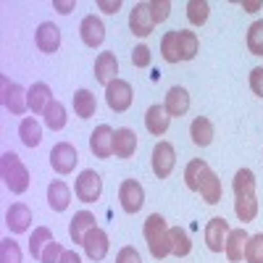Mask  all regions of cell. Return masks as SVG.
Listing matches in <instances>:
<instances>
[{"mask_svg": "<svg viewBox=\"0 0 263 263\" xmlns=\"http://www.w3.org/2000/svg\"><path fill=\"white\" fill-rule=\"evenodd\" d=\"M0 177H3L6 187L13 195H24L29 190V171H27L24 163H21V158L11 150L0 156Z\"/></svg>", "mask_w": 263, "mask_h": 263, "instance_id": "obj_3", "label": "cell"}, {"mask_svg": "<svg viewBox=\"0 0 263 263\" xmlns=\"http://www.w3.org/2000/svg\"><path fill=\"white\" fill-rule=\"evenodd\" d=\"M82 248H84V253H87V258H90V260H103L108 255V248H111V245H108V234L100 227H95L90 234L84 237V245Z\"/></svg>", "mask_w": 263, "mask_h": 263, "instance_id": "obj_16", "label": "cell"}, {"mask_svg": "<svg viewBox=\"0 0 263 263\" xmlns=\"http://www.w3.org/2000/svg\"><path fill=\"white\" fill-rule=\"evenodd\" d=\"M132 100H135V92H132V84H129V82L114 79L111 84L105 87V103H108V108H111V111H116V114L129 111Z\"/></svg>", "mask_w": 263, "mask_h": 263, "instance_id": "obj_5", "label": "cell"}, {"mask_svg": "<svg viewBox=\"0 0 263 263\" xmlns=\"http://www.w3.org/2000/svg\"><path fill=\"white\" fill-rule=\"evenodd\" d=\"M0 263H21V250L11 237L0 239Z\"/></svg>", "mask_w": 263, "mask_h": 263, "instance_id": "obj_38", "label": "cell"}, {"mask_svg": "<svg viewBox=\"0 0 263 263\" xmlns=\"http://www.w3.org/2000/svg\"><path fill=\"white\" fill-rule=\"evenodd\" d=\"M53 8L58 13H71L77 8V3H74V0H53Z\"/></svg>", "mask_w": 263, "mask_h": 263, "instance_id": "obj_44", "label": "cell"}, {"mask_svg": "<svg viewBox=\"0 0 263 263\" xmlns=\"http://www.w3.org/2000/svg\"><path fill=\"white\" fill-rule=\"evenodd\" d=\"M242 8H248V11H258L260 3H242Z\"/></svg>", "mask_w": 263, "mask_h": 263, "instance_id": "obj_47", "label": "cell"}, {"mask_svg": "<svg viewBox=\"0 0 263 263\" xmlns=\"http://www.w3.org/2000/svg\"><path fill=\"white\" fill-rule=\"evenodd\" d=\"M248 239H250V234H248L245 229H232V232H229L224 253H227V258H229L232 263H239V260L245 258V248H248Z\"/></svg>", "mask_w": 263, "mask_h": 263, "instance_id": "obj_21", "label": "cell"}, {"mask_svg": "<svg viewBox=\"0 0 263 263\" xmlns=\"http://www.w3.org/2000/svg\"><path fill=\"white\" fill-rule=\"evenodd\" d=\"M234 213L239 221H253L258 216L255 174L250 168H239L234 174Z\"/></svg>", "mask_w": 263, "mask_h": 263, "instance_id": "obj_1", "label": "cell"}, {"mask_svg": "<svg viewBox=\"0 0 263 263\" xmlns=\"http://www.w3.org/2000/svg\"><path fill=\"white\" fill-rule=\"evenodd\" d=\"M53 232L48 229V227H37L34 232H32V239H29V253H32V258H42V253H45V248L53 242Z\"/></svg>", "mask_w": 263, "mask_h": 263, "instance_id": "obj_29", "label": "cell"}, {"mask_svg": "<svg viewBox=\"0 0 263 263\" xmlns=\"http://www.w3.org/2000/svg\"><path fill=\"white\" fill-rule=\"evenodd\" d=\"M250 90H253V95L263 98V66H255L250 71Z\"/></svg>", "mask_w": 263, "mask_h": 263, "instance_id": "obj_42", "label": "cell"}, {"mask_svg": "<svg viewBox=\"0 0 263 263\" xmlns=\"http://www.w3.org/2000/svg\"><path fill=\"white\" fill-rule=\"evenodd\" d=\"M248 50L253 55H263V21H253L248 29Z\"/></svg>", "mask_w": 263, "mask_h": 263, "instance_id": "obj_36", "label": "cell"}, {"mask_svg": "<svg viewBox=\"0 0 263 263\" xmlns=\"http://www.w3.org/2000/svg\"><path fill=\"white\" fill-rule=\"evenodd\" d=\"M116 263H142V258H140V253L135 250V248H121L119 250V255H116Z\"/></svg>", "mask_w": 263, "mask_h": 263, "instance_id": "obj_43", "label": "cell"}, {"mask_svg": "<svg viewBox=\"0 0 263 263\" xmlns=\"http://www.w3.org/2000/svg\"><path fill=\"white\" fill-rule=\"evenodd\" d=\"M221 179L216 177L213 171H208V177L203 179V184H200V195H203V200L208 203V205H216V203H221Z\"/></svg>", "mask_w": 263, "mask_h": 263, "instance_id": "obj_28", "label": "cell"}, {"mask_svg": "<svg viewBox=\"0 0 263 263\" xmlns=\"http://www.w3.org/2000/svg\"><path fill=\"white\" fill-rule=\"evenodd\" d=\"M145 239H147L150 255L156 260H163L166 255H171V229H168L166 218L161 213L147 216V221H145Z\"/></svg>", "mask_w": 263, "mask_h": 263, "instance_id": "obj_2", "label": "cell"}, {"mask_svg": "<svg viewBox=\"0 0 263 263\" xmlns=\"http://www.w3.org/2000/svg\"><path fill=\"white\" fill-rule=\"evenodd\" d=\"M168 11H171L168 0H150V13H153V21H156V24H161V21L168 18Z\"/></svg>", "mask_w": 263, "mask_h": 263, "instance_id": "obj_39", "label": "cell"}, {"mask_svg": "<svg viewBox=\"0 0 263 263\" xmlns=\"http://www.w3.org/2000/svg\"><path fill=\"white\" fill-rule=\"evenodd\" d=\"M61 255H63V245L53 239V242L45 248V253H42L40 263H61Z\"/></svg>", "mask_w": 263, "mask_h": 263, "instance_id": "obj_41", "label": "cell"}, {"mask_svg": "<svg viewBox=\"0 0 263 263\" xmlns=\"http://www.w3.org/2000/svg\"><path fill=\"white\" fill-rule=\"evenodd\" d=\"M34 45L42 53L53 55L61 48V29L53 24V21H42V24L37 27V32H34Z\"/></svg>", "mask_w": 263, "mask_h": 263, "instance_id": "obj_13", "label": "cell"}, {"mask_svg": "<svg viewBox=\"0 0 263 263\" xmlns=\"http://www.w3.org/2000/svg\"><path fill=\"white\" fill-rule=\"evenodd\" d=\"M95 229V216L90 211H79L74 213L71 224H69V237L74 239L77 245H84V237Z\"/></svg>", "mask_w": 263, "mask_h": 263, "instance_id": "obj_18", "label": "cell"}, {"mask_svg": "<svg viewBox=\"0 0 263 263\" xmlns=\"http://www.w3.org/2000/svg\"><path fill=\"white\" fill-rule=\"evenodd\" d=\"M129 29L135 37H147L156 29V21H153V13H150V3H135V8L129 13Z\"/></svg>", "mask_w": 263, "mask_h": 263, "instance_id": "obj_11", "label": "cell"}, {"mask_svg": "<svg viewBox=\"0 0 263 263\" xmlns=\"http://www.w3.org/2000/svg\"><path fill=\"white\" fill-rule=\"evenodd\" d=\"M150 61H153V55H150V48L147 45H137L135 50H132V63H135L137 69H147Z\"/></svg>", "mask_w": 263, "mask_h": 263, "instance_id": "obj_40", "label": "cell"}, {"mask_svg": "<svg viewBox=\"0 0 263 263\" xmlns=\"http://www.w3.org/2000/svg\"><path fill=\"white\" fill-rule=\"evenodd\" d=\"M245 260H248V263H263V232H260V234H253V237L248 239Z\"/></svg>", "mask_w": 263, "mask_h": 263, "instance_id": "obj_37", "label": "cell"}, {"mask_svg": "<svg viewBox=\"0 0 263 263\" xmlns=\"http://www.w3.org/2000/svg\"><path fill=\"white\" fill-rule=\"evenodd\" d=\"M190 137L197 147H208L213 142V121L208 116H197L190 124Z\"/></svg>", "mask_w": 263, "mask_h": 263, "instance_id": "obj_24", "label": "cell"}, {"mask_svg": "<svg viewBox=\"0 0 263 263\" xmlns=\"http://www.w3.org/2000/svg\"><path fill=\"white\" fill-rule=\"evenodd\" d=\"M77 163H79V153H77V147L71 142H58L50 150V166H53V171L71 174Z\"/></svg>", "mask_w": 263, "mask_h": 263, "instance_id": "obj_8", "label": "cell"}, {"mask_svg": "<svg viewBox=\"0 0 263 263\" xmlns=\"http://www.w3.org/2000/svg\"><path fill=\"white\" fill-rule=\"evenodd\" d=\"M79 34H82V42L87 48H98L105 40V27L98 16H84L79 24Z\"/></svg>", "mask_w": 263, "mask_h": 263, "instance_id": "obj_14", "label": "cell"}, {"mask_svg": "<svg viewBox=\"0 0 263 263\" xmlns=\"http://www.w3.org/2000/svg\"><path fill=\"white\" fill-rule=\"evenodd\" d=\"M208 11H211V6L205 3V0H190V3H187V18H190V24H195V27L205 24V21H208Z\"/></svg>", "mask_w": 263, "mask_h": 263, "instance_id": "obj_35", "label": "cell"}, {"mask_svg": "<svg viewBox=\"0 0 263 263\" xmlns=\"http://www.w3.org/2000/svg\"><path fill=\"white\" fill-rule=\"evenodd\" d=\"M69 203H71V190H69V184L61 182V179L50 182V187H48V205H50L55 213H63L66 208H69Z\"/></svg>", "mask_w": 263, "mask_h": 263, "instance_id": "obj_23", "label": "cell"}, {"mask_svg": "<svg viewBox=\"0 0 263 263\" xmlns=\"http://www.w3.org/2000/svg\"><path fill=\"white\" fill-rule=\"evenodd\" d=\"M98 8L105 11V13H116L121 8V3H119V0H98Z\"/></svg>", "mask_w": 263, "mask_h": 263, "instance_id": "obj_45", "label": "cell"}, {"mask_svg": "<svg viewBox=\"0 0 263 263\" xmlns=\"http://www.w3.org/2000/svg\"><path fill=\"white\" fill-rule=\"evenodd\" d=\"M174 166H177V153H174L171 142H158L153 147V174L158 179H168Z\"/></svg>", "mask_w": 263, "mask_h": 263, "instance_id": "obj_7", "label": "cell"}, {"mask_svg": "<svg viewBox=\"0 0 263 263\" xmlns=\"http://www.w3.org/2000/svg\"><path fill=\"white\" fill-rule=\"evenodd\" d=\"M27 100H29V108H32V114H45V108L48 103L53 100L50 95V87L45 82H34L29 90H27Z\"/></svg>", "mask_w": 263, "mask_h": 263, "instance_id": "obj_25", "label": "cell"}, {"mask_svg": "<svg viewBox=\"0 0 263 263\" xmlns=\"http://www.w3.org/2000/svg\"><path fill=\"white\" fill-rule=\"evenodd\" d=\"M0 90H3V105L6 111H11L13 116H24L29 100H27V90L18 82H11L8 77H0Z\"/></svg>", "mask_w": 263, "mask_h": 263, "instance_id": "obj_4", "label": "cell"}, {"mask_svg": "<svg viewBox=\"0 0 263 263\" xmlns=\"http://www.w3.org/2000/svg\"><path fill=\"white\" fill-rule=\"evenodd\" d=\"M161 53L168 63H179L182 55H179V29H174V32H166L161 37Z\"/></svg>", "mask_w": 263, "mask_h": 263, "instance_id": "obj_30", "label": "cell"}, {"mask_svg": "<svg viewBox=\"0 0 263 263\" xmlns=\"http://www.w3.org/2000/svg\"><path fill=\"white\" fill-rule=\"evenodd\" d=\"M61 263H82V258H79L74 250H63V255H61Z\"/></svg>", "mask_w": 263, "mask_h": 263, "instance_id": "obj_46", "label": "cell"}, {"mask_svg": "<svg viewBox=\"0 0 263 263\" xmlns=\"http://www.w3.org/2000/svg\"><path fill=\"white\" fill-rule=\"evenodd\" d=\"M163 108H166V114H168L171 119H182V116L190 111V95H187L184 87H179V84L171 87V90L166 92Z\"/></svg>", "mask_w": 263, "mask_h": 263, "instance_id": "obj_15", "label": "cell"}, {"mask_svg": "<svg viewBox=\"0 0 263 263\" xmlns=\"http://www.w3.org/2000/svg\"><path fill=\"white\" fill-rule=\"evenodd\" d=\"M208 171H211V166H208L203 158L190 161L187 168H184V184H187L192 192H200V184H203V179L208 177Z\"/></svg>", "mask_w": 263, "mask_h": 263, "instance_id": "obj_26", "label": "cell"}, {"mask_svg": "<svg viewBox=\"0 0 263 263\" xmlns=\"http://www.w3.org/2000/svg\"><path fill=\"white\" fill-rule=\"evenodd\" d=\"M114 135L116 132L108 126V124H100L92 135H90V150L95 158H111L114 156Z\"/></svg>", "mask_w": 263, "mask_h": 263, "instance_id": "obj_12", "label": "cell"}, {"mask_svg": "<svg viewBox=\"0 0 263 263\" xmlns=\"http://www.w3.org/2000/svg\"><path fill=\"white\" fill-rule=\"evenodd\" d=\"M116 74H119V58L114 53H100L95 61V79L108 87L114 79H119Z\"/></svg>", "mask_w": 263, "mask_h": 263, "instance_id": "obj_19", "label": "cell"}, {"mask_svg": "<svg viewBox=\"0 0 263 263\" xmlns=\"http://www.w3.org/2000/svg\"><path fill=\"white\" fill-rule=\"evenodd\" d=\"M103 192V179H100V174L92 171V168H84L79 174V179L74 184V195L79 197L82 203H95L98 197Z\"/></svg>", "mask_w": 263, "mask_h": 263, "instance_id": "obj_6", "label": "cell"}, {"mask_svg": "<svg viewBox=\"0 0 263 263\" xmlns=\"http://www.w3.org/2000/svg\"><path fill=\"white\" fill-rule=\"evenodd\" d=\"M95 111H98L95 95L90 90H77L74 92V114L79 119H90V116H95Z\"/></svg>", "mask_w": 263, "mask_h": 263, "instance_id": "obj_27", "label": "cell"}, {"mask_svg": "<svg viewBox=\"0 0 263 263\" xmlns=\"http://www.w3.org/2000/svg\"><path fill=\"white\" fill-rule=\"evenodd\" d=\"M190 250H192V242H190L187 229H182V227H171V255L184 258V255H190Z\"/></svg>", "mask_w": 263, "mask_h": 263, "instance_id": "obj_32", "label": "cell"}, {"mask_svg": "<svg viewBox=\"0 0 263 263\" xmlns=\"http://www.w3.org/2000/svg\"><path fill=\"white\" fill-rule=\"evenodd\" d=\"M137 150V135L132 129H116L114 135V156L116 158H132Z\"/></svg>", "mask_w": 263, "mask_h": 263, "instance_id": "obj_22", "label": "cell"}, {"mask_svg": "<svg viewBox=\"0 0 263 263\" xmlns=\"http://www.w3.org/2000/svg\"><path fill=\"white\" fill-rule=\"evenodd\" d=\"M119 200H121L124 213H137L145 205V190H142V184L137 179H124L121 187H119Z\"/></svg>", "mask_w": 263, "mask_h": 263, "instance_id": "obj_9", "label": "cell"}, {"mask_svg": "<svg viewBox=\"0 0 263 263\" xmlns=\"http://www.w3.org/2000/svg\"><path fill=\"white\" fill-rule=\"evenodd\" d=\"M42 116H45V126L53 129V132H58V129L66 126V108H63V103H58V100H50Z\"/></svg>", "mask_w": 263, "mask_h": 263, "instance_id": "obj_31", "label": "cell"}, {"mask_svg": "<svg viewBox=\"0 0 263 263\" xmlns=\"http://www.w3.org/2000/svg\"><path fill=\"white\" fill-rule=\"evenodd\" d=\"M197 34L195 32H187V29H179V55L182 61H192L197 55Z\"/></svg>", "mask_w": 263, "mask_h": 263, "instance_id": "obj_34", "label": "cell"}, {"mask_svg": "<svg viewBox=\"0 0 263 263\" xmlns=\"http://www.w3.org/2000/svg\"><path fill=\"white\" fill-rule=\"evenodd\" d=\"M6 224L13 234H24L32 224V211L24 205V203H13L6 213Z\"/></svg>", "mask_w": 263, "mask_h": 263, "instance_id": "obj_17", "label": "cell"}, {"mask_svg": "<svg viewBox=\"0 0 263 263\" xmlns=\"http://www.w3.org/2000/svg\"><path fill=\"white\" fill-rule=\"evenodd\" d=\"M168 124H171V116L166 114V108H163V105L156 103V105H150V108H147V114H145V126H147L150 135H156V137L166 135Z\"/></svg>", "mask_w": 263, "mask_h": 263, "instance_id": "obj_20", "label": "cell"}, {"mask_svg": "<svg viewBox=\"0 0 263 263\" xmlns=\"http://www.w3.org/2000/svg\"><path fill=\"white\" fill-rule=\"evenodd\" d=\"M18 137L27 147H37L40 140H42V129H40V124L34 119H24L18 124Z\"/></svg>", "mask_w": 263, "mask_h": 263, "instance_id": "obj_33", "label": "cell"}, {"mask_svg": "<svg viewBox=\"0 0 263 263\" xmlns=\"http://www.w3.org/2000/svg\"><path fill=\"white\" fill-rule=\"evenodd\" d=\"M229 232H232V229H229L227 218H221V216L211 218L208 227H205V245H208V250H211V253H221V250L227 248Z\"/></svg>", "mask_w": 263, "mask_h": 263, "instance_id": "obj_10", "label": "cell"}]
</instances>
